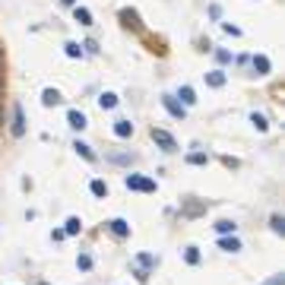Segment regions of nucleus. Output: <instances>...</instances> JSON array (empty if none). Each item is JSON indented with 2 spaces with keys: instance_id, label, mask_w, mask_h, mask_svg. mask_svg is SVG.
<instances>
[{
  "instance_id": "nucleus-7",
  "label": "nucleus",
  "mask_w": 285,
  "mask_h": 285,
  "mask_svg": "<svg viewBox=\"0 0 285 285\" xmlns=\"http://www.w3.org/2000/svg\"><path fill=\"white\" fill-rule=\"evenodd\" d=\"M67 124L70 127H73V130H86V114H82V111H67Z\"/></svg>"
},
{
  "instance_id": "nucleus-10",
  "label": "nucleus",
  "mask_w": 285,
  "mask_h": 285,
  "mask_svg": "<svg viewBox=\"0 0 285 285\" xmlns=\"http://www.w3.org/2000/svg\"><path fill=\"white\" fill-rule=\"evenodd\" d=\"M114 136H121V139H127V136H133V124L130 121H114Z\"/></svg>"
},
{
  "instance_id": "nucleus-15",
  "label": "nucleus",
  "mask_w": 285,
  "mask_h": 285,
  "mask_svg": "<svg viewBox=\"0 0 285 285\" xmlns=\"http://www.w3.org/2000/svg\"><path fill=\"white\" fill-rule=\"evenodd\" d=\"M73 149H76V152H79V156L86 159V162H95V152H92V146H89V142L76 139V142H73Z\"/></svg>"
},
{
  "instance_id": "nucleus-9",
  "label": "nucleus",
  "mask_w": 285,
  "mask_h": 285,
  "mask_svg": "<svg viewBox=\"0 0 285 285\" xmlns=\"http://www.w3.org/2000/svg\"><path fill=\"white\" fill-rule=\"evenodd\" d=\"M206 86L209 89H222L225 86V73H222V70H209V73H206Z\"/></svg>"
},
{
  "instance_id": "nucleus-26",
  "label": "nucleus",
  "mask_w": 285,
  "mask_h": 285,
  "mask_svg": "<svg viewBox=\"0 0 285 285\" xmlns=\"http://www.w3.org/2000/svg\"><path fill=\"white\" fill-rule=\"evenodd\" d=\"M225 32H228V35H241V29H238V26H231V22H225V26H222Z\"/></svg>"
},
{
  "instance_id": "nucleus-1",
  "label": "nucleus",
  "mask_w": 285,
  "mask_h": 285,
  "mask_svg": "<svg viewBox=\"0 0 285 285\" xmlns=\"http://www.w3.org/2000/svg\"><path fill=\"white\" fill-rule=\"evenodd\" d=\"M124 184H127V190H139V194H156V181L152 177H146V174H127L124 177Z\"/></svg>"
},
{
  "instance_id": "nucleus-28",
  "label": "nucleus",
  "mask_w": 285,
  "mask_h": 285,
  "mask_svg": "<svg viewBox=\"0 0 285 285\" xmlns=\"http://www.w3.org/2000/svg\"><path fill=\"white\" fill-rule=\"evenodd\" d=\"M61 4H64V7H73V4H76V0H61Z\"/></svg>"
},
{
  "instance_id": "nucleus-3",
  "label": "nucleus",
  "mask_w": 285,
  "mask_h": 285,
  "mask_svg": "<svg viewBox=\"0 0 285 285\" xmlns=\"http://www.w3.org/2000/svg\"><path fill=\"white\" fill-rule=\"evenodd\" d=\"M152 139H156V142H159V146H162L165 152H174V149H177L174 136H171V133H165V130H156V127H152Z\"/></svg>"
},
{
  "instance_id": "nucleus-17",
  "label": "nucleus",
  "mask_w": 285,
  "mask_h": 285,
  "mask_svg": "<svg viewBox=\"0 0 285 285\" xmlns=\"http://www.w3.org/2000/svg\"><path fill=\"white\" fill-rule=\"evenodd\" d=\"M82 231V222L76 219V216H70L67 222H64V234H79Z\"/></svg>"
},
{
  "instance_id": "nucleus-29",
  "label": "nucleus",
  "mask_w": 285,
  "mask_h": 285,
  "mask_svg": "<svg viewBox=\"0 0 285 285\" xmlns=\"http://www.w3.org/2000/svg\"><path fill=\"white\" fill-rule=\"evenodd\" d=\"M0 95H4V82H0Z\"/></svg>"
},
{
  "instance_id": "nucleus-16",
  "label": "nucleus",
  "mask_w": 285,
  "mask_h": 285,
  "mask_svg": "<svg viewBox=\"0 0 285 285\" xmlns=\"http://www.w3.org/2000/svg\"><path fill=\"white\" fill-rule=\"evenodd\" d=\"M216 231L228 238V234H234V231H238V225H234L231 219H222V222H216Z\"/></svg>"
},
{
  "instance_id": "nucleus-20",
  "label": "nucleus",
  "mask_w": 285,
  "mask_h": 285,
  "mask_svg": "<svg viewBox=\"0 0 285 285\" xmlns=\"http://www.w3.org/2000/svg\"><path fill=\"white\" fill-rule=\"evenodd\" d=\"M209 156L206 152H187V165H206Z\"/></svg>"
},
{
  "instance_id": "nucleus-22",
  "label": "nucleus",
  "mask_w": 285,
  "mask_h": 285,
  "mask_svg": "<svg viewBox=\"0 0 285 285\" xmlns=\"http://www.w3.org/2000/svg\"><path fill=\"white\" fill-rule=\"evenodd\" d=\"M64 48H67V57H82V54H86V51H82V44H76V41H67Z\"/></svg>"
},
{
  "instance_id": "nucleus-24",
  "label": "nucleus",
  "mask_w": 285,
  "mask_h": 285,
  "mask_svg": "<svg viewBox=\"0 0 285 285\" xmlns=\"http://www.w3.org/2000/svg\"><path fill=\"white\" fill-rule=\"evenodd\" d=\"M269 228L276 231V234H282V231H285V219H282V216H272V219H269Z\"/></svg>"
},
{
  "instance_id": "nucleus-5",
  "label": "nucleus",
  "mask_w": 285,
  "mask_h": 285,
  "mask_svg": "<svg viewBox=\"0 0 285 285\" xmlns=\"http://www.w3.org/2000/svg\"><path fill=\"white\" fill-rule=\"evenodd\" d=\"M10 133H13V136H22V133H26V114H22L19 105H13V127H10Z\"/></svg>"
},
{
  "instance_id": "nucleus-2",
  "label": "nucleus",
  "mask_w": 285,
  "mask_h": 285,
  "mask_svg": "<svg viewBox=\"0 0 285 285\" xmlns=\"http://www.w3.org/2000/svg\"><path fill=\"white\" fill-rule=\"evenodd\" d=\"M162 105H165V111H168L171 117H184V114H187V108L174 99V95H162Z\"/></svg>"
},
{
  "instance_id": "nucleus-4",
  "label": "nucleus",
  "mask_w": 285,
  "mask_h": 285,
  "mask_svg": "<svg viewBox=\"0 0 285 285\" xmlns=\"http://www.w3.org/2000/svg\"><path fill=\"white\" fill-rule=\"evenodd\" d=\"M156 263H159V260L152 257V254H139L136 257V279H146V269H152Z\"/></svg>"
},
{
  "instance_id": "nucleus-21",
  "label": "nucleus",
  "mask_w": 285,
  "mask_h": 285,
  "mask_svg": "<svg viewBox=\"0 0 285 285\" xmlns=\"http://www.w3.org/2000/svg\"><path fill=\"white\" fill-rule=\"evenodd\" d=\"M251 124H254V127L260 130V133H266V130H269V124H266V117H263V114H257V111L251 114Z\"/></svg>"
},
{
  "instance_id": "nucleus-32",
  "label": "nucleus",
  "mask_w": 285,
  "mask_h": 285,
  "mask_svg": "<svg viewBox=\"0 0 285 285\" xmlns=\"http://www.w3.org/2000/svg\"><path fill=\"white\" fill-rule=\"evenodd\" d=\"M0 121H4V117H0Z\"/></svg>"
},
{
  "instance_id": "nucleus-19",
  "label": "nucleus",
  "mask_w": 285,
  "mask_h": 285,
  "mask_svg": "<svg viewBox=\"0 0 285 285\" xmlns=\"http://www.w3.org/2000/svg\"><path fill=\"white\" fill-rule=\"evenodd\" d=\"M89 190H92V197H108V184L99 181V177H95V181L89 184Z\"/></svg>"
},
{
  "instance_id": "nucleus-25",
  "label": "nucleus",
  "mask_w": 285,
  "mask_h": 285,
  "mask_svg": "<svg viewBox=\"0 0 285 285\" xmlns=\"http://www.w3.org/2000/svg\"><path fill=\"white\" fill-rule=\"evenodd\" d=\"M76 266H79V269H92V257H89V254H79V257H76Z\"/></svg>"
},
{
  "instance_id": "nucleus-12",
  "label": "nucleus",
  "mask_w": 285,
  "mask_h": 285,
  "mask_svg": "<svg viewBox=\"0 0 285 285\" xmlns=\"http://www.w3.org/2000/svg\"><path fill=\"white\" fill-rule=\"evenodd\" d=\"M177 99H181L184 108H190V105H197V92L190 89V86H181V92H177Z\"/></svg>"
},
{
  "instance_id": "nucleus-14",
  "label": "nucleus",
  "mask_w": 285,
  "mask_h": 285,
  "mask_svg": "<svg viewBox=\"0 0 285 285\" xmlns=\"http://www.w3.org/2000/svg\"><path fill=\"white\" fill-rule=\"evenodd\" d=\"M114 105H117V95H114V92H102V95H99V108H102V111H111Z\"/></svg>"
},
{
  "instance_id": "nucleus-23",
  "label": "nucleus",
  "mask_w": 285,
  "mask_h": 285,
  "mask_svg": "<svg viewBox=\"0 0 285 285\" xmlns=\"http://www.w3.org/2000/svg\"><path fill=\"white\" fill-rule=\"evenodd\" d=\"M184 260H187L190 266H197V263H200V251H197V247H187V251H184Z\"/></svg>"
},
{
  "instance_id": "nucleus-6",
  "label": "nucleus",
  "mask_w": 285,
  "mask_h": 285,
  "mask_svg": "<svg viewBox=\"0 0 285 285\" xmlns=\"http://www.w3.org/2000/svg\"><path fill=\"white\" fill-rule=\"evenodd\" d=\"M108 231H111L114 238H127V234H130V222H127V219H111V222H108Z\"/></svg>"
},
{
  "instance_id": "nucleus-27",
  "label": "nucleus",
  "mask_w": 285,
  "mask_h": 285,
  "mask_svg": "<svg viewBox=\"0 0 285 285\" xmlns=\"http://www.w3.org/2000/svg\"><path fill=\"white\" fill-rule=\"evenodd\" d=\"M266 285H282V276H272V279H269Z\"/></svg>"
},
{
  "instance_id": "nucleus-30",
  "label": "nucleus",
  "mask_w": 285,
  "mask_h": 285,
  "mask_svg": "<svg viewBox=\"0 0 285 285\" xmlns=\"http://www.w3.org/2000/svg\"><path fill=\"white\" fill-rule=\"evenodd\" d=\"M0 67H4V57H0Z\"/></svg>"
},
{
  "instance_id": "nucleus-13",
  "label": "nucleus",
  "mask_w": 285,
  "mask_h": 285,
  "mask_svg": "<svg viewBox=\"0 0 285 285\" xmlns=\"http://www.w3.org/2000/svg\"><path fill=\"white\" fill-rule=\"evenodd\" d=\"M57 102H61V92H57V89H44L41 92V105H44V108H54Z\"/></svg>"
},
{
  "instance_id": "nucleus-8",
  "label": "nucleus",
  "mask_w": 285,
  "mask_h": 285,
  "mask_svg": "<svg viewBox=\"0 0 285 285\" xmlns=\"http://www.w3.org/2000/svg\"><path fill=\"white\" fill-rule=\"evenodd\" d=\"M219 247H222L225 254H238V251H241V241H238L234 234H231V238H225V234H222V238H219Z\"/></svg>"
},
{
  "instance_id": "nucleus-18",
  "label": "nucleus",
  "mask_w": 285,
  "mask_h": 285,
  "mask_svg": "<svg viewBox=\"0 0 285 285\" xmlns=\"http://www.w3.org/2000/svg\"><path fill=\"white\" fill-rule=\"evenodd\" d=\"M73 16H76L79 26H92V13H89L86 7H76V10H73Z\"/></svg>"
},
{
  "instance_id": "nucleus-31",
  "label": "nucleus",
  "mask_w": 285,
  "mask_h": 285,
  "mask_svg": "<svg viewBox=\"0 0 285 285\" xmlns=\"http://www.w3.org/2000/svg\"><path fill=\"white\" fill-rule=\"evenodd\" d=\"M38 285H48V282H38Z\"/></svg>"
},
{
  "instance_id": "nucleus-11",
  "label": "nucleus",
  "mask_w": 285,
  "mask_h": 285,
  "mask_svg": "<svg viewBox=\"0 0 285 285\" xmlns=\"http://www.w3.org/2000/svg\"><path fill=\"white\" fill-rule=\"evenodd\" d=\"M251 64H254V70H257L260 76H263V73H269V67H272L266 54H254V61H251Z\"/></svg>"
}]
</instances>
